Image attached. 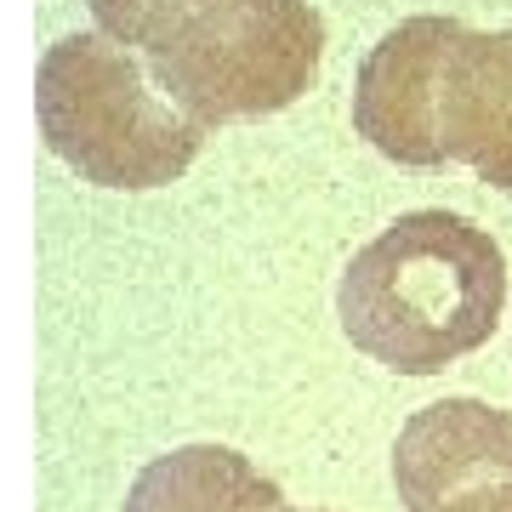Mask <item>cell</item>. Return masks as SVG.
Masks as SVG:
<instances>
[{
    "instance_id": "cell-2",
    "label": "cell",
    "mask_w": 512,
    "mask_h": 512,
    "mask_svg": "<svg viewBox=\"0 0 512 512\" xmlns=\"http://www.w3.org/2000/svg\"><path fill=\"white\" fill-rule=\"evenodd\" d=\"M353 131L393 165H473L512 194V29L404 18L359 69Z\"/></svg>"
},
{
    "instance_id": "cell-1",
    "label": "cell",
    "mask_w": 512,
    "mask_h": 512,
    "mask_svg": "<svg viewBox=\"0 0 512 512\" xmlns=\"http://www.w3.org/2000/svg\"><path fill=\"white\" fill-rule=\"evenodd\" d=\"M507 308V256L456 211H410L348 262L336 319L348 342L399 376H439L484 348Z\"/></svg>"
},
{
    "instance_id": "cell-7",
    "label": "cell",
    "mask_w": 512,
    "mask_h": 512,
    "mask_svg": "<svg viewBox=\"0 0 512 512\" xmlns=\"http://www.w3.org/2000/svg\"><path fill=\"white\" fill-rule=\"evenodd\" d=\"M92 6V18L103 23V35L126 40V46H143L154 18H160L171 0H86Z\"/></svg>"
},
{
    "instance_id": "cell-6",
    "label": "cell",
    "mask_w": 512,
    "mask_h": 512,
    "mask_svg": "<svg viewBox=\"0 0 512 512\" xmlns=\"http://www.w3.org/2000/svg\"><path fill=\"white\" fill-rule=\"evenodd\" d=\"M126 512H285V507H279V490L239 450L194 444V450L154 461L137 478Z\"/></svg>"
},
{
    "instance_id": "cell-5",
    "label": "cell",
    "mask_w": 512,
    "mask_h": 512,
    "mask_svg": "<svg viewBox=\"0 0 512 512\" xmlns=\"http://www.w3.org/2000/svg\"><path fill=\"white\" fill-rule=\"evenodd\" d=\"M404 512H512V410L439 399L404 421L393 444Z\"/></svg>"
},
{
    "instance_id": "cell-4",
    "label": "cell",
    "mask_w": 512,
    "mask_h": 512,
    "mask_svg": "<svg viewBox=\"0 0 512 512\" xmlns=\"http://www.w3.org/2000/svg\"><path fill=\"white\" fill-rule=\"evenodd\" d=\"M143 63L211 131L308 97L325 63V18L308 0H171L143 40Z\"/></svg>"
},
{
    "instance_id": "cell-3",
    "label": "cell",
    "mask_w": 512,
    "mask_h": 512,
    "mask_svg": "<svg viewBox=\"0 0 512 512\" xmlns=\"http://www.w3.org/2000/svg\"><path fill=\"white\" fill-rule=\"evenodd\" d=\"M40 137L57 160L97 188H165L177 183L205 143V126L188 120L154 86L148 63L114 35H63L35 69Z\"/></svg>"
}]
</instances>
